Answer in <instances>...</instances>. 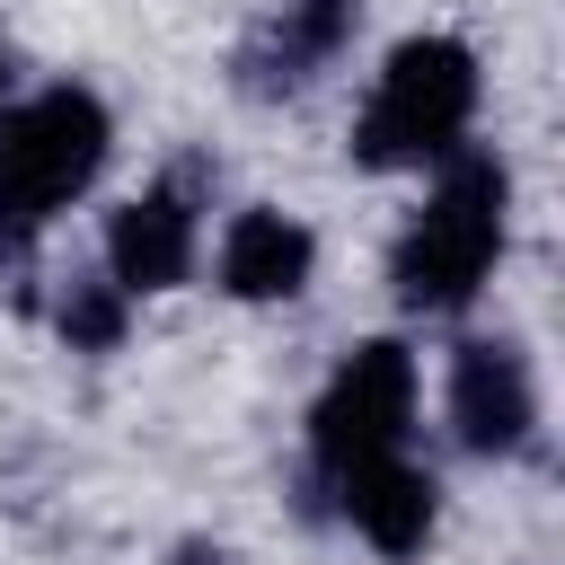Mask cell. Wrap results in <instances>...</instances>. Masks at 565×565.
<instances>
[{"label":"cell","instance_id":"cell-8","mask_svg":"<svg viewBox=\"0 0 565 565\" xmlns=\"http://www.w3.org/2000/svg\"><path fill=\"white\" fill-rule=\"evenodd\" d=\"M335 503H344V521L380 547V556H415L424 539H433V512H441V486L406 459V450H388V459H362V468H344L335 477Z\"/></svg>","mask_w":565,"mask_h":565},{"label":"cell","instance_id":"cell-12","mask_svg":"<svg viewBox=\"0 0 565 565\" xmlns=\"http://www.w3.org/2000/svg\"><path fill=\"white\" fill-rule=\"evenodd\" d=\"M0 88H9V35H0Z\"/></svg>","mask_w":565,"mask_h":565},{"label":"cell","instance_id":"cell-9","mask_svg":"<svg viewBox=\"0 0 565 565\" xmlns=\"http://www.w3.org/2000/svg\"><path fill=\"white\" fill-rule=\"evenodd\" d=\"M353 18H362V0H282V18H274L256 44H247V62H238V88H247V97L300 88L318 62H335V53H344Z\"/></svg>","mask_w":565,"mask_h":565},{"label":"cell","instance_id":"cell-4","mask_svg":"<svg viewBox=\"0 0 565 565\" xmlns=\"http://www.w3.org/2000/svg\"><path fill=\"white\" fill-rule=\"evenodd\" d=\"M406 424H415V353H406L397 335H371V344H353V353L335 362V380L318 388V406H309V459H318V477L335 486L344 468L406 450Z\"/></svg>","mask_w":565,"mask_h":565},{"label":"cell","instance_id":"cell-6","mask_svg":"<svg viewBox=\"0 0 565 565\" xmlns=\"http://www.w3.org/2000/svg\"><path fill=\"white\" fill-rule=\"evenodd\" d=\"M185 274H194V203H185V185H141L132 203L106 212V282L124 300L177 291Z\"/></svg>","mask_w":565,"mask_h":565},{"label":"cell","instance_id":"cell-10","mask_svg":"<svg viewBox=\"0 0 565 565\" xmlns=\"http://www.w3.org/2000/svg\"><path fill=\"white\" fill-rule=\"evenodd\" d=\"M124 309H132V300H124L106 274H79V282L62 291V309H53V327L71 335V353H115V344H124Z\"/></svg>","mask_w":565,"mask_h":565},{"label":"cell","instance_id":"cell-1","mask_svg":"<svg viewBox=\"0 0 565 565\" xmlns=\"http://www.w3.org/2000/svg\"><path fill=\"white\" fill-rule=\"evenodd\" d=\"M503 212H512V177H503V159H486V150H450L441 177H433V194H424V212H415V221L397 230V247H388V282H397V300L424 309V318L468 309V300L486 291L494 256H503Z\"/></svg>","mask_w":565,"mask_h":565},{"label":"cell","instance_id":"cell-3","mask_svg":"<svg viewBox=\"0 0 565 565\" xmlns=\"http://www.w3.org/2000/svg\"><path fill=\"white\" fill-rule=\"evenodd\" d=\"M468 115H477V53L459 35H406L362 97L353 159L362 168H441L459 150Z\"/></svg>","mask_w":565,"mask_h":565},{"label":"cell","instance_id":"cell-5","mask_svg":"<svg viewBox=\"0 0 565 565\" xmlns=\"http://www.w3.org/2000/svg\"><path fill=\"white\" fill-rule=\"evenodd\" d=\"M530 424H539V388H530L521 344H494V335L459 344L450 353V433L477 459H512L530 441Z\"/></svg>","mask_w":565,"mask_h":565},{"label":"cell","instance_id":"cell-11","mask_svg":"<svg viewBox=\"0 0 565 565\" xmlns=\"http://www.w3.org/2000/svg\"><path fill=\"white\" fill-rule=\"evenodd\" d=\"M168 565H230V556H221V547H203V539H194V547H177V556H168Z\"/></svg>","mask_w":565,"mask_h":565},{"label":"cell","instance_id":"cell-2","mask_svg":"<svg viewBox=\"0 0 565 565\" xmlns=\"http://www.w3.org/2000/svg\"><path fill=\"white\" fill-rule=\"evenodd\" d=\"M115 150V115L97 88H44L0 106V247H26L71 194L97 185Z\"/></svg>","mask_w":565,"mask_h":565},{"label":"cell","instance_id":"cell-7","mask_svg":"<svg viewBox=\"0 0 565 565\" xmlns=\"http://www.w3.org/2000/svg\"><path fill=\"white\" fill-rule=\"evenodd\" d=\"M309 274H318V238L282 203H247L221 230V291L230 300H300Z\"/></svg>","mask_w":565,"mask_h":565}]
</instances>
